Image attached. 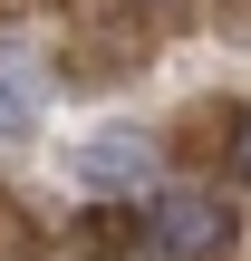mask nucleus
<instances>
[{
  "instance_id": "39448f33",
  "label": "nucleus",
  "mask_w": 251,
  "mask_h": 261,
  "mask_svg": "<svg viewBox=\"0 0 251 261\" xmlns=\"http://www.w3.org/2000/svg\"><path fill=\"white\" fill-rule=\"evenodd\" d=\"M232 165H242V184H251V116H232Z\"/></svg>"
},
{
  "instance_id": "f03ea898",
  "label": "nucleus",
  "mask_w": 251,
  "mask_h": 261,
  "mask_svg": "<svg viewBox=\"0 0 251 261\" xmlns=\"http://www.w3.org/2000/svg\"><path fill=\"white\" fill-rule=\"evenodd\" d=\"M145 174H155V155H145L126 126H106V136H87V145H77V184H87V194H135Z\"/></svg>"
},
{
  "instance_id": "7ed1b4c3",
  "label": "nucleus",
  "mask_w": 251,
  "mask_h": 261,
  "mask_svg": "<svg viewBox=\"0 0 251 261\" xmlns=\"http://www.w3.org/2000/svg\"><path fill=\"white\" fill-rule=\"evenodd\" d=\"M39 126V87H29V68H0V145H19Z\"/></svg>"
},
{
  "instance_id": "20e7f679",
  "label": "nucleus",
  "mask_w": 251,
  "mask_h": 261,
  "mask_svg": "<svg viewBox=\"0 0 251 261\" xmlns=\"http://www.w3.org/2000/svg\"><path fill=\"white\" fill-rule=\"evenodd\" d=\"M97 261H164V252L145 242V223H135V232H116V223H97Z\"/></svg>"
},
{
  "instance_id": "f257e3e1",
  "label": "nucleus",
  "mask_w": 251,
  "mask_h": 261,
  "mask_svg": "<svg viewBox=\"0 0 251 261\" xmlns=\"http://www.w3.org/2000/svg\"><path fill=\"white\" fill-rule=\"evenodd\" d=\"M145 242L164 261H222L232 252V203L203 194V184H164V194L145 203Z\"/></svg>"
}]
</instances>
